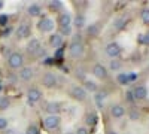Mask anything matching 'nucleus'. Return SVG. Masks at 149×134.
Returning a JSON list of instances; mask_svg holds the SVG:
<instances>
[{"instance_id": "42", "label": "nucleus", "mask_w": 149, "mask_h": 134, "mask_svg": "<svg viewBox=\"0 0 149 134\" xmlns=\"http://www.w3.org/2000/svg\"><path fill=\"white\" fill-rule=\"evenodd\" d=\"M66 134H74V133H66Z\"/></svg>"}, {"instance_id": "33", "label": "nucleus", "mask_w": 149, "mask_h": 134, "mask_svg": "<svg viewBox=\"0 0 149 134\" xmlns=\"http://www.w3.org/2000/svg\"><path fill=\"white\" fill-rule=\"evenodd\" d=\"M125 97H127V101H128V103H134V95H133V91H127V92H125Z\"/></svg>"}, {"instance_id": "40", "label": "nucleus", "mask_w": 149, "mask_h": 134, "mask_svg": "<svg viewBox=\"0 0 149 134\" xmlns=\"http://www.w3.org/2000/svg\"><path fill=\"white\" fill-rule=\"evenodd\" d=\"M2 90H3V85H2V83H0V91H2Z\"/></svg>"}, {"instance_id": "24", "label": "nucleus", "mask_w": 149, "mask_h": 134, "mask_svg": "<svg viewBox=\"0 0 149 134\" xmlns=\"http://www.w3.org/2000/svg\"><path fill=\"white\" fill-rule=\"evenodd\" d=\"M74 26H76L78 28H82L85 26V18L82 15H78L76 18H74Z\"/></svg>"}, {"instance_id": "32", "label": "nucleus", "mask_w": 149, "mask_h": 134, "mask_svg": "<svg viewBox=\"0 0 149 134\" xmlns=\"http://www.w3.org/2000/svg\"><path fill=\"white\" fill-rule=\"evenodd\" d=\"M70 33H72L70 26H69V27H63V28H60V34H61V36H63V34H66V36H67V34H70Z\"/></svg>"}, {"instance_id": "2", "label": "nucleus", "mask_w": 149, "mask_h": 134, "mask_svg": "<svg viewBox=\"0 0 149 134\" xmlns=\"http://www.w3.org/2000/svg\"><path fill=\"white\" fill-rule=\"evenodd\" d=\"M69 54H70L73 58H78V57H81V55L84 54V45H82V42H81L79 39H74V40L72 42V45H70V48H69Z\"/></svg>"}, {"instance_id": "6", "label": "nucleus", "mask_w": 149, "mask_h": 134, "mask_svg": "<svg viewBox=\"0 0 149 134\" xmlns=\"http://www.w3.org/2000/svg\"><path fill=\"white\" fill-rule=\"evenodd\" d=\"M27 51L30 52V54H33V55H40V54H43V51H42V48H40V42L37 40V39H31L30 42H29V45H27Z\"/></svg>"}, {"instance_id": "28", "label": "nucleus", "mask_w": 149, "mask_h": 134, "mask_svg": "<svg viewBox=\"0 0 149 134\" xmlns=\"http://www.w3.org/2000/svg\"><path fill=\"white\" fill-rule=\"evenodd\" d=\"M8 122H9V121H8L6 118L0 116V131H3V130H6V128H8Z\"/></svg>"}, {"instance_id": "12", "label": "nucleus", "mask_w": 149, "mask_h": 134, "mask_svg": "<svg viewBox=\"0 0 149 134\" xmlns=\"http://www.w3.org/2000/svg\"><path fill=\"white\" fill-rule=\"evenodd\" d=\"M57 22H58V27H60V28L69 27V26H70V22H72V17H70L69 14H60Z\"/></svg>"}, {"instance_id": "34", "label": "nucleus", "mask_w": 149, "mask_h": 134, "mask_svg": "<svg viewBox=\"0 0 149 134\" xmlns=\"http://www.w3.org/2000/svg\"><path fill=\"white\" fill-rule=\"evenodd\" d=\"M124 24H125V19H118V21L115 22V28H116V30H121V28L124 27Z\"/></svg>"}, {"instance_id": "30", "label": "nucleus", "mask_w": 149, "mask_h": 134, "mask_svg": "<svg viewBox=\"0 0 149 134\" xmlns=\"http://www.w3.org/2000/svg\"><path fill=\"white\" fill-rule=\"evenodd\" d=\"M139 116H140V115H139V112L136 110V109H131V110H130V119H131V121H137Z\"/></svg>"}, {"instance_id": "21", "label": "nucleus", "mask_w": 149, "mask_h": 134, "mask_svg": "<svg viewBox=\"0 0 149 134\" xmlns=\"http://www.w3.org/2000/svg\"><path fill=\"white\" fill-rule=\"evenodd\" d=\"M9 106H10L9 97H0V110H6Z\"/></svg>"}, {"instance_id": "31", "label": "nucleus", "mask_w": 149, "mask_h": 134, "mask_svg": "<svg viewBox=\"0 0 149 134\" xmlns=\"http://www.w3.org/2000/svg\"><path fill=\"white\" fill-rule=\"evenodd\" d=\"M26 133H27V134H39V130H37L34 125H29V128H27Z\"/></svg>"}, {"instance_id": "20", "label": "nucleus", "mask_w": 149, "mask_h": 134, "mask_svg": "<svg viewBox=\"0 0 149 134\" xmlns=\"http://www.w3.org/2000/svg\"><path fill=\"white\" fill-rule=\"evenodd\" d=\"M95 122H97V116L94 115V113H88V115H86L85 116V124L86 125H95Z\"/></svg>"}, {"instance_id": "18", "label": "nucleus", "mask_w": 149, "mask_h": 134, "mask_svg": "<svg viewBox=\"0 0 149 134\" xmlns=\"http://www.w3.org/2000/svg\"><path fill=\"white\" fill-rule=\"evenodd\" d=\"M27 12H29L30 17H40L42 15V8L39 5H30Z\"/></svg>"}, {"instance_id": "1", "label": "nucleus", "mask_w": 149, "mask_h": 134, "mask_svg": "<svg viewBox=\"0 0 149 134\" xmlns=\"http://www.w3.org/2000/svg\"><path fill=\"white\" fill-rule=\"evenodd\" d=\"M8 64L10 69H21L24 64V57L19 52H12L8 58Z\"/></svg>"}, {"instance_id": "37", "label": "nucleus", "mask_w": 149, "mask_h": 134, "mask_svg": "<svg viewBox=\"0 0 149 134\" xmlns=\"http://www.w3.org/2000/svg\"><path fill=\"white\" fill-rule=\"evenodd\" d=\"M2 134H14V131H12V130H8V128H6V130H3V133H2Z\"/></svg>"}, {"instance_id": "13", "label": "nucleus", "mask_w": 149, "mask_h": 134, "mask_svg": "<svg viewBox=\"0 0 149 134\" xmlns=\"http://www.w3.org/2000/svg\"><path fill=\"white\" fill-rule=\"evenodd\" d=\"M110 115L113 116V118H122L124 115H125V107L121 106V104L112 106V109H110Z\"/></svg>"}, {"instance_id": "22", "label": "nucleus", "mask_w": 149, "mask_h": 134, "mask_svg": "<svg viewBox=\"0 0 149 134\" xmlns=\"http://www.w3.org/2000/svg\"><path fill=\"white\" fill-rule=\"evenodd\" d=\"M116 79H118V82H119L121 85H127V83L130 82V78H128L127 73H119Z\"/></svg>"}, {"instance_id": "25", "label": "nucleus", "mask_w": 149, "mask_h": 134, "mask_svg": "<svg viewBox=\"0 0 149 134\" xmlns=\"http://www.w3.org/2000/svg\"><path fill=\"white\" fill-rule=\"evenodd\" d=\"M140 17H142V21L146 24V26H149V9H143Z\"/></svg>"}, {"instance_id": "23", "label": "nucleus", "mask_w": 149, "mask_h": 134, "mask_svg": "<svg viewBox=\"0 0 149 134\" xmlns=\"http://www.w3.org/2000/svg\"><path fill=\"white\" fill-rule=\"evenodd\" d=\"M86 33H88L90 36H95L98 33V26L97 24H91V26L86 27Z\"/></svg>"}, {"instance_id": "15", "label": "nucleus", "mask_w": 149, "mask_h": 134, "mask_svg": "<svg viewBox=\"0 0 149 134\" xmlns=\"http://www.w3.org/2000/svg\"><path fill=\"white\" fill-rule=\"evenodd\" d=\"M49 45H51L52 48H60L61 45H63V36H61L60 33L52 34L51 37H49Z\"/></svg>"}, {"instance_id": "27", "label": "nucleus", "mask_w": 149, "mask_h": 134, "mask_svg": "<svg viewBox=\"0 0 149 134\" xmlns=\"http://www.w3.org/2000/svg\"><path fill=\"white\" fill-rule=\"evenodd\" d=\"M104 99H106V92H104V91H102V92H97V94H95V101H97L98 104H100Z\"/></svg>"}, {"instance_id": "10", "label": "nucleus", "mask_w": 149, "mask_h": 134, "mask_svg": "<svg viewBox=\"0 0 149 134\" xmlns=\"http://www.w3.org/2000/svg\"><path fill=\"white\" fill-rule=\"evenodd\" d=\"M93 73H94V76L98 78V79H106L107 78V69L103 64H95L93 67Z\"/></svg>"}, {"instance_id": "39", "label": "nucleus", "mask_w": 149, "mask_h": 134, "mask_svg": "<svg viewBox=\"0 0 149 134\" xmlns=\"http://www.w3.org/2000/svg\"><path fill=\"white\" fill-rule=\"evenodd\" d=\"M3 8V2H2V0H0V9H2Z\"/></svg>"}, {"instance_id": "14", "label": "nucleus", "mask_w": 149, "mask_h": 134, "mask_svg": "<svg viewBox=\"0 0 149 134\" xmlns=\"http://www.w3.org/2000/svg\"><path fill=\"white\" fill-rule=\"evenodd\" d=\"M133 95H134V100H145L148 97V90L145 87H137V88H134Z\"/></svg>"}, {"instance_id": "41", "label": "nucleus", "mask_w": 149, "mask_h": 134, "mask_svg": "<svg viewBox=\"0 0 149 134\" xmlns=\"http://www.w3.org/2000/svg\"><path fill=\"white\" fill-rule=\"evenodd\" d=\"M107 134H116V133H113V131H109Z\"/></svg>"}, {"instance_id": "26", "label": "nucleus", "mask_w": 149, "mask_h": 134, "mask_svg": "<svg viewBox=\"0 0 149 134\" xmlns=\"http://www.w3.org/2000/svg\"><path fill=\"white\" fill-rule=\"evenodd\" d=\"M8 22H9V17H8L6 14H2V15H0V27L8 26Z\"/></svg>"}, {"instance_id": "8", "label": "nucleus", "mask_w": 149, "mask_h": 134, "mask_svg": "<svg viewBox=\"0 0 149 134\" xmlns=\"http://www.w3.org/2000/svg\"><path fill=\"white\" fill-rule=\"evenodd\" d=\"M15 34H17L18 39H26V37H29V36H30V24L22 22L21 26H18Z\"/></svg>"}, {"instance_id": "38", "label": "nucleus", "mask_w": 149, "mask_h": 134, "mask_svg": "<svg viewBox=\"0 0 149 134\" xmlns=\"http://www.w3.org/2000/svg\"><path fill=\"white\" fill-rule=\"evenodd\" d=\"M145 37H146V39H145V42H146V43H149V33L145 36Z\"/></svg>"}, {"instance_id": "4", "label": "nucleus", "mask_w": 149, "mask_h": 134, "mask_svg": "<svg viewBox=\"0 0 149 134\" xmlns=\"http://www.w3.org/2000/svg\"><path fill=\"white\" fill-rule=\"evenodd\" d=\"M37 28H39L40 31L43 33H49L54 30V21L51 18H42L39 21V24H37Z\"/></svg>"}, {"instance_id": "36", "label": "nucleus", "mask_w": 149, "mask_h": 134, "mask_svg": "<svg viewBox=\"0 0 149 134\" xmlns=\"http://www.w3.org/2000/svg\"><path fill=\"white\" fill-rule=\"evenodd\" d=\"M74 134H88V130H86L85 127H81V128H78V131Z\"/></svg>"}, {"instance_id": "29", "label": "nucleus", "mask_w": 149, "mask_h": 134, "mask_svg": "<svg viewBox=\"0 0 149 134\" xmlns=\"http://www.w3.org/2000/svg\"><path fill=\"white\" fill-rule=\"evenodd\" d=\"M109 67H110L112 70H119V67H121V63H119V61H116V60H112V61H110V64H109Z\"/></svg>"}, {"instance_id": "5", "label": "nucleus", "mask_w": 149, "mask_h": 134, "mask_svg": "<svg viewBox=\"0 0 149 134\" xmlns=\"http://www.w3.org/2000/svg\"><path fill=\"white\" fill-rule=\"evenodd\" d=\"M106 54H107L112 60L116 58V57H119V55H121V46H119L118 43H115V42L109 43V45L106 46Z\"/></svg>"}, {"instance_id": "35", "label": "nucleus", "mask_w": 149, "mask_h": 134, "mask_svg": "<svg viewBox=\"0 0 149 134\" xmlns=\"http://www.w3.org/2000/svg\"><path fill=\"white\" fill-rule=\"evenodd\" d=\"M61 6H63V5H61V2H52V3H49V8H51V9H60Z\"/></svg>"}, {"instance_id": "9", "label": "nucleus", "mask_w": 149, "mask_h": 134, "mask_svg": "<svg viewBox=\"0 0 149 134\" xmlns=\"http://www.w3.org/2000/svg\"><path fill=\"white\" fill-rule=\"evenodd\" d=\"M60 116L58 115H49L46 119H45V127L48 128V130H55V128H58V125H60Z\"/></svg>"}, {"instance_id": "3", "label": "nucleus", "mask_w": 149, "mask_h": 134, "mask_svg": "<svg viewBox=\"0 0 149 134\" xmlns=\"http://www.w3.org/2000/svg\"><path fill=\"white\" fill-rule=\"evenodd\" d=\"M70 95L73 97L74 100H79V101H84L86 99V91L79 87V85H73V87L70 88Z\"/></svg>"}, {"instance_id": "19", "label": "nucleus", "mask_w": 149, "mask_h": 134, "mask_svg": "<svg viewBox=\"0 0 149 134\" xmlns=\"http://www.w3.org/2000/svg\"><path fill=\"white\" fill-rule=\"evenodd\" d=\"M84 85H85V88H84L85 91H90V92H97L98 91V85L93 81H85Z\"/></svg>"}, {"instance_id": "16", "label": "nucleus", "mask_w": 149, "mask_h": 134, "mask_svg": "<svg viewBox=\"0 0 149 134\" xmlns=\"http://www.w3.org/2000/svg\"><path fill=\"white\" fill-rule=\"evenodd\" d=\"M19 78L22 81H30L33 78V69L31 67H22L19 70Z\"/></svg>"}, {"instance_id": "11", "label": "nucleus", "mask_w": 149, "mask_h": 134, "mask_svg": "<svg viewBox=\"0 0 149 134\" xmlns=\"http://www.w3.org/2000/svg\"><path fill=\"white\" fill-rule=\"evenodd\" d=\"M42 81H43V85L46 88H54L57 85V78H55L54 73H45Z\"/></svg>"}, {"instance_id": "7", "label": "nucleus", "mask_w": 149, "mask_h": 134, "mask_svg": "<svg viewBox=\"0 0 149 134\" xmlns=\"http://www.w3.org/2000/svg\"><path fill=\"white\" fill-rule=\"evenodd\" d=\"M40 99H42V92L37 90V88H30V90L27 91V101H29L30 104L37 103Z\"/></svg>"}, {"instance_id": "17", "label": "nucleus", "mask_w": 149, "mask_h": 134, "mask_svg": "<svg viewBox=\"0 0 149 134\" xmlns=\"http://www.w3.org/2000/svg\"><path fill=\"white\" fill-rule=\"evenodd\" d=\"M45 110H46L49 115H58L61 109H60V104H58V103H48Z\"/></svg>"}]
</instances>
